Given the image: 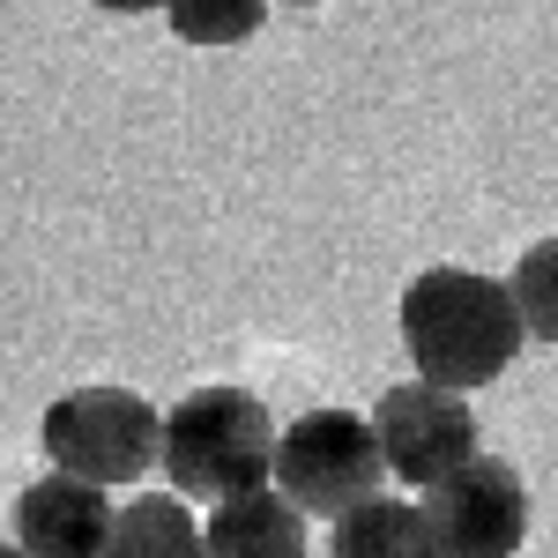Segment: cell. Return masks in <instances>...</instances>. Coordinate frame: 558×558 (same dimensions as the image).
<instances>
[{"mask_svg": "<svg viewBox=\"0 0 558 558\" xmlns=\"http://www.w3.org/2000/svg\"><path fill=\"white\" fill-rule=\"evenodd\" d=\"M276 8H313V0H276Z\"/></svg>", "mask_w": 558, "mask_h": 558, "instance_id": "cell-15", "label": "cell"}, {"mask_svg": "<svg viewBox=\"0 0 558 558\" xmlns=\"http://www.w3.org/2000/svg\"><path fill=\"white\" fill-rule=\"evenodd\" d=\"M165 23L186 45H246L268 23V0H172Z\"/></svg>", "mask_w": 558, "mask_h": 558, "instance_id": "cell-11", "label": "cell"}, {"mask_svg": "<svg viewBox=\"0 0 558 558\" xmlns=\"http://www.w3.org/2000/svg\"><path fill=\"white\" fill-rule=\"evenodd\" d=\"M387 484V454L373 417L357 410H305L299 425H283V454H276V492L299 507V514H320L328 529L357 507H373Z\"/></svg>", "mask_w": 558, "mask_h": 558, "instance_id": "cell-3", "label": "cell"}, {"mask_svg": "<svg viewBox=\"0 0 558 558\" xmlns=\"http://www.w3.org/2000/svg\"><path fill=\"white\" fill-rule=\"evenodd\" d=\"M425 521L447 558H514L529 536V484L514 462L476 454L470 470L425 492Z\"/></svg>", "mask_w": 558, "mask_h": 558, "instance_id": "cell-6", "label": "cell"}, {"mask_svg": "<svg viewBox=\"0 0 558 558\" xmlns=\"http://www.w3.org/2000/svg\"><path fill=\"white\" fill-rule=\"evenodd\" d=\"M112 499L105 484H83L68 470H45L15 492V544L31 558H105L112 544Z\"/></svg>", "mask_w": 558, "mask_h": 558, "instance_id": "cell-7", "label": "cell"}, {"mask_svg": "<svg viewBox=\"0 0 558 558\" xmlns=\"http://www.w3.org/2000/svg\"><path fill=\"white\" fill-rule=\"evenodd\" d=\"M105 558H209V521L186 514L179 492H149V499L120 507Z\"/></svg>", "mask_w": 558, "mask_h": 558, "instance_id": "cell-10", "label": "cell"}, {"mask_svg": "<svg viewBox=\"0 0 558 558\" xmlns=\"http://www.w3.org/2000/svg\"><path fill=\"white\" fill-rule=\"evenodd\" d=\"M514 305H521V328L536 343H558V239H536L529 254L514 260Z\"/></svg>", "mask_w": 558, "mask_h": 558, "instance_id": "cell-12", "label": "cell"}, {"mask_svg": "<svg viewBox=\"0 0 558 558\" xmlns=\"http://www.w3.org/2000/svg\"><path fill=\"white\" fill-rule=\"evenodd\" d=\"M328 558H447L439 551V536H432L425 507H410V499H373V507H357L328 529Z\"/></svg>", "mask_w": 558, "mask_h": 558, "instance_id": "cell-9", "label": "cell"}, {"mask_svg": "<svg viewBox=\"0 0 558 558\" xmlns=\"http://www.w3.org/2000/svg\"><path fill=\"white\" fill-rule=\"evenodd\" d=\"M276 454H283V432L246 387H194L165 417V476H172V492H194L209 507L268 492Z\"/></svg>", "mask_w": 558, "mask_h": 558, "instance_id": "cell-2", "label": "cell"}, {"mask_svg": "<svg viewBox=\"0 0 558 558\" xmlns=\"http://www.w3.org/2000/svg\"><path fill=\"white\" fill-rule=\"evenodd\" d=\"M209 558H305V514L268 484L209 507Z\"/></svg>", "mask_w": 558, "mask_h": 558, "instance_id": "cell-8", "label": "cell"}, {"mask_svg": "<svg viewBox=\"0 0 558 558\" xmlns=\"http://www.w3.org/2000/svg\"><path fill=\"white\" fill-rule=\"evenodd\" d=\"M0 558H31V551H23V544H8V551H0Z\"/></svg>", "mask_w": 558, "mask_h": 558, "instance_id": "cell-14", "label": "cell"}, {"mask_svg": "<svg viewBox=\"0 0 558 558\" xmlns=\"http://www.w3.org/2000/svg\"><path fill=\"white\" fill-rule=\"evenodd\" d=\"M373 432H380V454H387V476L395 484H447L454 470H470L476 462V417L462 395H447V387L432 380H402L387 387L380 402H373Z\"/></svg>", "mask_w": 558, "mask_h": 558, "instance_id": "cell-5", "label": "cell"}, {"mask_svg": "<svg viewBox=\"0 0 558 558\" xmlns=\"http://www.w3.org/2000/svg\"><path fill=\"white\" fill-rule=\"evenodd\" d=\"M402 343H410V365L417 380L447 387V395H470V387H492L521 350V305L514 283L499 276H476V268H425L410 276L402 291Z\"/></svg>", "mask_w": 558, "mask_h": 558, "instance_id": "cell-1", "label": "cell"}, {"mask_svg": "<svg viewBox=\"0 0 558 558\" xmlns=\"http://www.w3.org/2000/svg\"><path fill=\"white\" fill-rule=\"evenodd\" d=\"M105 15H149V8H172V0H97Z\"/></svg>", "mask_w": 558, "mask_h": 558, "instance_id": "cell-13", "label": "cell"}, {"mask_svg": "<svg viewBox=\"0 0 558 558\" xmlns=\"http://www.w3.org/2000/svg\"><path fill=\"white\" fill-rule=\"evenodd\" d=\"M38 439L52 470L83 476V484H134L165 454V417L134 387H75L45 410Z\"/></svg>", "mask_w": 558, "mask_h": 558, "instance_id": "cell-4", "label": "cell"}]
</instances>
